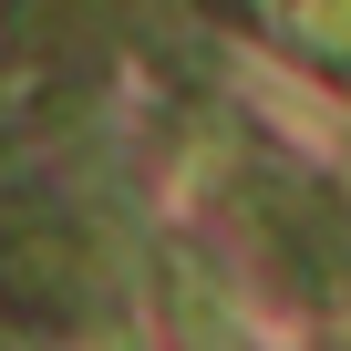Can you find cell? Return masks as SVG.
Returning a JSON list of instances; mask_svg holds the SVG:
<instances>
[{"label":"cell","instance_id":"obj_1","mask_svg":"<svg viewBox=\"0 0 351 351\" xmlns=\"http://www.w3.org/2000/svg\"><path fill=\"white\" fill-rule=\"evenodd\" d=\"M0 300L21 320H83L93 310V238L42 197L0 207Z\"/></svg>","mask_w":351,"mask_h":351},{"label":"cell","instance_id":"obj_2","mask_svg":"<svg viewBox=\"0 0 351 351\" xmlns=\"http://www.w3.org/2000/svg\"><path fill=\"white\" fill-rule=\"evenodd\" d=\"M258 228H269V258L289 289L310 300H351V207L300 186V176H269L258 186Z\"/></svg>","mask_w":351,"mask_h":351},{"label":"cell","instance_id":"obj_3","mask_svg":"<svg viewBox=\"0 0 351 351\" xmlns=\"http://www.w3.org/2000/svg\"><path fill=\"white\" fill-rule=\"evenodd\" d=\"M165 310H176V330H186L197 351H228V341H238V330H228V300L207 289L197 258H165Z\"/></svg>","mask_w":351,"mask_h":351},{"label":"cell","instance_id":"obj_4","mask_svg":"<svg viewBox=\"0 0 351 351\" xmlns=\"http://www.w3.org/2000/svg\"><path fill=\"white\" fill-rule=\"evenodd\" d=\"M289 32H300V52L351 73V0H289Z\"/></svg>","mask_w":351,"mask_h":351}]
</instances>
